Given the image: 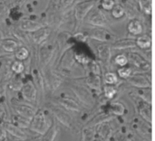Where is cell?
<instances>
[{"label":"cell","mask_w":155,"mask_h":141,"mask_svg":"<svg viewBox=\"0 0 155 141\" xmlns=\"http://www.w3.org/2000/svg\"><path fill=\"white\" fill-rule=\"evenodd\" d=\"M135 44L141 49H150L152 46V38L147 34H141L135 39Z\"/></svg>","instance_id":"cb8c5ba5"},{"label":"cell","mask_w":155,"mask_h":141,"mask_svg":"<svg viewBox=\"0 0 155 141\" xmlns=\"http://www.w3.org/2000/svg\"><path fill=\"white\" fill-rule=\"evenodd\" d=\"M59 104L61 105L62 108L69 111L79 112L82 110L80 104L75 100H73L71 98H61L59 100Z\"/></svg>","instance_id":"d6986e66"},{"label":"cell","mask_w":155,"mask_h":141,"mask_svg":"<svg viewBox=\"0 0 155 141\" xmlns=\"http://www.w3.org/2000/svg\"><path fill=\"white\" fill-rule=\"evenodd\" d=\"M30 34H31L32 41L35 44L41 45L49 37V35L51 34V29L49 27H47V26H43L40 29H38V30H36V31H35L33 33H30Z\"/></svg>","instance_id":"7c38bea8"},{"label":"cell","mask_w":155,"mask_h":141,"mask_svg":"<svg viewBox=\"0 0 155 141\" xmlns=\"http://www.w3.org/2000/svg\"><path fill=\"white\" fill-rule=\"evenodd\" d=\"M4 128H5V130L6 134H9L10 136L14 137L16 139L25 140L28 138L27 134L25 132V130L23 129L15 126L12 122H5L4 124Z\"/></svg>","instance_id":"8fae6325"},{"label":"cell","mask_w":155,"mask_h":141,"mask_svg":"<svg viewBox=\"0 0 155 141\" xmlns=\"http://www.w3.org/2000/svg\"><path fill=\"white\" fill-rule=\"evenodd\" d=\"M14 53H15V60L21 61V62L27 60L28 57L30 56V52L25 46H19Z\"/></svg>","instance_id":"484cf974"},{"label":"cell","mask_w":155,"mask_h":141,"mask_svg":"<svg viewBox=\"0 0 155 141\" xmlns=\"http://www.w3.org/2000/svg\"><path fill=\"white\" fill-rule=\"evenodd\" d=\"M0 41H1V35H0Z\"/></svg>","instance_id":"bcb514c9"},{"label":"cell","mask_w":155,"mask_h":141,"mask_svg":"<svg viewBox=\"0 0 155 141\" xmlns=\"http://www.w3.org/2000/svg\"><path fill=\"white\" fill-rule=\"evenodd\" d=\"M74 37H75V39L76 40H78V41H81V42H84L88 37L83 33V32H80V33H77V34H75V35H74Z\"/></svg>","instance_id":"b9f144b4"},{"label":"cell","mask_w":155,"mask_h":141,"mask_svg":"<svg viewBox=\"0 0 155 141\" xmlns=\"http://www.w3.org/2000/svg\"><path fill=\"white\" fill-rule=\"evenodd\" d=\"M85 84L87 86L88 89H90L91 91H97V92H102V80H101V76L98 75H94L92 73H89L86 77H85Z\"/></svg>","instance_id":"5bb4252c"},{"label":"cell","mask_w":155,"mask_h":141,"mask_svg":"<svg viewBox=\"0 0 155 141\" xmlns=\"http://www.w3.org/2000/svg\"><path fill=\"white\" fill-rule=\"evenodd\" d=\"M14 111L15 112L16 115L21 116L25 119H27L29 120H31L35 114L36 113L37 110H35V107H33L32 105L29 104H24V103H14L12 105Z\"/></svg>","instance_id":"52a82bcc"},{"label":"cell","mask_w":155,"mask_h":141,"mask_svg":"<svg viewBox=\"0 0 155 141\" xmlns=\"http://www.w3.org/2000/svg\"><path fill=\"white\" fill-rule=\"evenodd\" d=\"M111 46V49L114 50H124V49H131L136 46L135 39L133 38H122L114 41Z\"/></svg>","instance_id":"e0dca14e"},{"label":"cell","mask_w":155,"mask_h":141,"mask_svg":"<svg viewBox=\"0 0 155 141\" xmlns=\"http://www.w3.org/2000/svg\"><path fill=\"white\" fill-rule=\"evenodd\" d=\"M43 26L45 25L42 24L41 23L30 19H23L19 24V29L22 32H27V33H33Z\"/></svg>","instance_id":"2e32d148"},{"label":"cell","mask_w":155,"mask_h":141,"mask_svg":"<svg viewBox=\"0 0 155 141\" xmlns=\"http://www.w3.org/2000/svg\"><path fill=\"white\" fill-rule=\"evenodd\" d=\"M87 66H89L90 73L94 74V75H98V76H101V75H102V69H101V66H100V64H99L96 61L91 60L90 63H89Z\"/></svg>","instance_id":"8d00e7d4"},{"label":"cell","mask_w":155,"mask_h":141,"mask_svg":"<svg viewBox=\"0 0 155 141\" xmlns=\"http://www.w3.org/2000/svg\"><path fill=\"white\" fill-rule=\"evenodd\" d=\"M127 30L134 35H141L143 32V26L140 20L132 19L127 25Z\"/></svg>","instance_id":"603a6c76"},{"label":"cell","mask_w":155,"mask_h":141,"mask_svg":"<svg viewBox=\"0 0 155 141\" xmlns=\"http://www.w3.org/2000/svg\"><path fill=\"white\" fill-rule=\"evenodd\" d=\"M127 82L134 87H136L138 89H145V88H151L152 87V80L148 79L147 76L143 74H134L131 75Z\"/></svg>","instance_id":"9c48e42d"},{"label":"cell","mask_w":155,"mask_h":141,"mask_svg":"<svg viewBox=\"0 0 155 141\" xmlns=\"http://www.w3.org/2000/svg\"><path fill=\"white\" fill-rule=\"evenodd\" d=\"M2 3L5 5L6 8H10L14 4V0H2Z\"/></svg>","instance_id":"ee69618b"},{"label":"cell","mask_w":155,"mask_h":141,"mask_svg":"<svg viewBox=\"0 0 155 141\" xmlns=\"http://www.w3.org/2000/svg\"><path fill=\"white\" fill-rule=\"evenodd\" d=\"M0 47L6 53H15L19 47V43L13 38H5L0 41Z\"/></svg>","instance_id":"44dd1931"},{"label":"cell","mask_w":155,"mask_h":141,"mask_svg":"<svg viewBox=\"0 0 155 141\" xmlns=\"http://www.w3.org/2000/svg\"><path fill=\"white\" fill-rule=\"evenodd\" d=\"M94 0H84L78 3L74 7V17L77 21H83L94 6Z\"/></svg>","instance_id":"5b68a950"},{"label":"cell","mask_w":155,"mask_h":141,"mask_svg":"<svg viewBox=\"0 0 155 141\" xmlns=\"http://www.w3.org/2000/svg\"><path fill=\"white\" fill-rule=\"evenodd\" d=\"M57 135V129L54 126H52V128L47 131V133L45 135H44V139H42L41 141H54L55 137Z\"/></svg>","instance_id":"f35d334b"},{"label":"cell","mask_w":155,"mask_h":141,"mask_svg":"<svg viewBox=\"0 0 155 141\" xmlns=\"http://www.w3.org/2000/svg\"><path fill=\"white\" fill-rule=\"evenodd\" d=\"M74 59L75 62L81 64V65H88L91 62V59L89 56H87L84 53H74Z\"/></svg>","instance_id":"4dcf8cb0"},{"label":"cell","mask_w":155,"mask_h":141,"mask_svg":"<svg viewBox=\"0 0 155 141\" xmlns=\"http://www.w3.org/2000/svg\"><path fill=\"white\" fill-rule=\"evenodd\" d=\"M22 99L28 104L35 105L37 101V88L32 81L24 82V84L20 90Z\"/></svg>","instance_id":"3957f363"},{"label":"cell","mask_w":155,"mask_h":141,"mask_svg":"<svg viewBox=\"0 0 155 141\" xmlns=\"http://www.w3.org/2000/svg\"><path fill=\"white\" fill-rule=\"evenodd\" d=\"M114 62L116 65H118L119 67H124V66H126L129 62V60H128V57L126 54H118L115 56L114 58Z\"/></svg>","instance_id":"74e56055"},{"label":"cell","mask_w":155,"mask_h":141,"mask_svg":"<svg viewBox=\"0 0 155 141\" xmlns=\"http://www.w3.org/2000/svg\"><path fill=\"white\" fill-rule=\"evenodd\" d=\"M54 53V46L53 44H41L38 50V60L40 64L43 67L48 65V63L52 61Z\"/></svg>","instance_id":"8992f818"},{"label":"cell","mask_w":155,"mask_h":141,"mask_svg":"<svg viewBox=\"0 0 155 141\" xmlns=\"http://www.w3.org/2000/svg\"><path fill=\"white\" fill-rule=\"evenodd\" d=\"M139 114L140 116L149 124L153 123V110L152 104L147 103L141 100L139 103Z\"/></svg>","instance_id":"9a60e30c"},{"label":"cell","mask_w":155,"mask_h":141,"mask_svg":"<svg viewBox=\"0 0 155 141\" xmlns=\"http://www.w3.org/2000/svg\"><path fill=\"white\" fill-rule=\"evenodd\" d=\"M71 90L83 106L86 108H93L94 106L95 98L90 89L79 84H73Z\"/></svg>","instance_id":"7a4b0ae2"},{"label":"cell","mask_w":155,"mask_h":141,"mask_svg":"<svg viewBox=\"0 0 155 141\" xmlns=\"http://www.w3.org/2000/svg\"><path fill=\"white\" fill-rule=\"evenodd\" d=\"M99 126H100L98 130L99 137L104 140L109 139L112 136V127L110 126V124L108 122H104Z\"/></svg>","instance_id":"d4e9b609"},{"label":"cell","mask_w":155,"mask_h":141,"mask_svg":"<svg viewBox=\"0 0 155 141\" xmlns=\"http://www.w3.org/2000/svg\"><path fill=\"white\" fill-rule=\"evenodd\" d=\"M111 14H112V16L114 18L120 19L125 14V9L121 5H116L115 4V5L111 10Z\"/></svg>","instance_id":"836d02e7"},{"label":"cell","mask_w":155,"mask_h":141,"mask_svg":"<svg viewBox=\"0 0 155 141\" xmlns=\"http://www.w3.org/2000/svg\"><path fill=\"white\" fill-rule=\"evenodd\" d=\"M112 120V115L109 113H102L99 115H96L94 119H92L85 127H90V128H94L95 126H99L104 122H109V120Z\"/></svg>","instance_id":"7402d4cb"},{"label":"cell","mask_w":155,"mask_h":141,"mask_svg":"<svg viewBox=\"0 0 155 141\" xmlns=\"http://www.w3.org/2000/svg\"><path fill=\"white\" fill-rule=\"evenodd\" d=\"M118 75L113 72H108L104 75V82L105 84L114 85L118 82Z\"/></svg>","instance_id":"d6a6232c"},{"label":"cell","mask_w":155,"mask_h":141,"mask_svg":"<svg viewBox=\"0 0 155 141\" xmlns=\"http://www.w3.org/2000/svg\"><path fill=\"white\" fill-rule=\"evenodd\" d=\"M126 112L125 106L120 101H113L109 105L108 113L116 117H123Z\"/></svg>","instance_id":"ffe728a7"},{"label":"cell","mask_w":155,"mask_h":141,"mask_svg":"<svg viewBox=\"0 0 155 141\" xmlns=\"http://www.w3.org/2000/svg\"><path fill=\"white\" fill-rule=\"evenodd\" d=\"M128 60L132 62V63L138 69L147 72L148 70H150L151 65L150 62L144 59L141 54H139L138 53H129V54L127 55Z\"/></svg>","instance_id":"30bf717a"},{"label":"cell","mask_w":155,"mask_h":141,"mask_svg":"<svg viewBox=\"0 0 155 141\" xmlns=\"http://www.w3.org/2000/svg\"><path fill=\"white\" fill-rule=\"evenodd\" d=\"M52 120L48 115V112L45 110H40L36 111L34 118L30 120L28 129L40 136H44L52 128Z\"/></svg>","instance_id":"6da1fadb"},{"label":"cell","mask_w":155,"mask_h":141,"mask_svg":"<svg viewBox=\"0 0 155 141\" xmlns=\"http://www.w3.org/2000/svg\"><path fill=\"white\" fill-rule=\"evenodd\" d=\"M96 132L94 128L84 127L82 130V141H95Z\"/></svg>","instance_id":"f1b7e54d"},{"label":"cell","mask_w":155,"mask_h":141,"mask_svg":"<svg viewBox=\"0 0 155 141\" xmlns=\"http://www.w3.org/2000/svg\"><path fill=\"white\" fill-rule=\"evenodd\" d=\"M52 114L54 117L64 126L66 128H72L73 126V118L71 115L66 111V110L62 109L60 107H52L51 108Z\"/></svg>","instance_id":"ba28073f"},{"label":"cell","mask_w":155,"mask_h":141,"mask_svg":"<svg viewBox=\"0 0 155 141\" xmlns=\"http://www.w3.org/2000/svg\"><path fill=\"white\" fill-rule=\"evenodd\" d=\"M88 23L96 27H104L106 25L107 21L104 14L100 10H97L90 14L88 18Z\"/></svg>","instance_id":"ac0fdd59"},{"label":"cell","mask_w":155,"mask_h":141,"mask_svg":"<svg viewBox=\"0 0 155 141\" xmlns=\"http://www.w3.org/2000/svg\"><path fill=\"white\" fill-rule=\"evenodd\" d=\"M11 122L13 124H15V126L21 128V129H28L29 128V124H30V120H27V119H25L21 116H18V115H14L12 117V120H11Z\"/></svg>","instance_id":"83f0119b"},{"label":"cell","mask_w":155,"mask_h":141,"mask_svg":"<svg viewBox=\"0 0 155 141\" xmlns=\"http://www.w3.org/2000/svg\"><path fill=\"white\" fill-rule=\"evenodd\" d=\"M100 5L102 9H104V11H111L115 5V2L114 0H101Z\"/></svg>","instance_id":"ab89813d"},{"label":"cell","mask_w":155,"mask_h":141,"mask_svg":"<svg viewBox=\"0 0 155 141\" xmlns=\"http://www.w3.org/2000/svg\"><path fill=\"white\" fill-rule=\"evenodd\" d=\"M10 70H11V72H14L15 74L20 75V74H22V73L24 72V71H25V64H24L23 62L15 60V61H14V62L11 63V65H10Z\"/></svg>","instance_id":"1f68e13d"},{"label":"cell","mask_w":155,"mask_h":141,"mask_svg":"<svg viewBox=\"0 0 155 141\" xmlns=\"http://www.w3.org/2000/svg\"><path fill=\"white\" fill-rule=\"evenodd\" d=\"M42 140V138H35L34 139H32L31 141H41Z\"/></svg>","instance_id":"f6af8a7d"},{"label":"cell","mask_w":155,"mask_h":141,"mask_svg":"<svg viewBox=\"0 0 155 141\" xmlns=\"http://www.w3.org/2000/svg\"><path fill=\"white\" fill-rule=\"evenodd\" d=\"M23 84H24L23 80L17 75L16 77H13L9 80L7 83V87L14 91H20Z\"/></svg>","instance_id":"4316f807"},{"label":"cell","mask_w":155,"mask_h":141,"mask_svg":"<svg viewBox=\"0 0 155 141\" xmlns=\"http://www.w3.org/2000/svg\"><path fill=\"white\" fill-rule=\"evenodd\" d=\"M117 75L122 79L127 80L131 75H133V69L128 66L120 67L117 71Z\"/></svg>","instance_id":"e575fe53"},{"label":"cell","mask_w":155,"mask_h":141,"mask_svg":"<svg viewBox=\"0 0 155 141\" xmlns=\"http://www.w3.org/2000/svg\"><path fill=\"white\" fill-rule=\"evenodd\" d=\"M102 91H103L104 96L107 100H112L117 94V89L114 85L104 84V86L102 88Z\"/></svg>","instance_id":"f546056e"},{"label":"cell","mask_w":155,"mask_h":141,"mask_svg":"<svg viewBox=\"0 0 155 141\" xmlns=\"http://www.w3.org/2000/svg\"><path fill=\"white\" fill-rule=\"evenodd\" d=\"M74 2V0H59V4L60 6L63 9H66L69 6H71L73 5V3Z\"/></svg>","instance_id":"60d3db41"},{"label":"cell","mask_w":155,"mask_h":141,"mask_svg":"<svg viewBox=\"0 0 155 141\" xmlns=\"http://www.w3.org/2000/svg\"><path fill=\"white\" fill-rule=\"evenodd\" d=\"M5 5L2 3V2H0V18H2L3 16H5Z\"/></svg>","instance_id":"7bdbcfd3"},{"label":"cell","mask_w":155,"mask_h":141,"mask_svg":"<svg viewBox=\"0 0 155 141\" xmlns=\"http://www.w3.org/2000/svg\"><path fill=\"white\" fill-rule=\"evenodd\" d=\"M96 52L98 58L104 63H108L112 58V49L106 43H100L96 45Z\"/></svg>","instance_id":"4fadbf2b"},{"label":"cell","mask_w":155,"mask_h":141,"mask_svg":"<svg viewBox=\"0 0 155 141\" xmlns=\"http://www.w3.org/2000/svg\"><path fill=\"white\" fill-rule=\"evenodd\" d=\"M141 10L146 14H152V0H138Z\"/></svg>","instance_id":"d590c367"},{"label":"cell","mask_w":155,"mask_h":141,"mask_svg":"<svg viewBox=\"0 0 155 141\" xmlns=\"http://www.w3.org/2000/svg\"><path fill=\"white\" fill-rule=\"evenodd\" d=\"M87 37H90L94 40L99 41L101 43H106L114 40V36L108 32L106 29L104 27H93V28H88L85 30V32H83Z\"/></svg>","instance_id":"277c9868"}]
</instances>
